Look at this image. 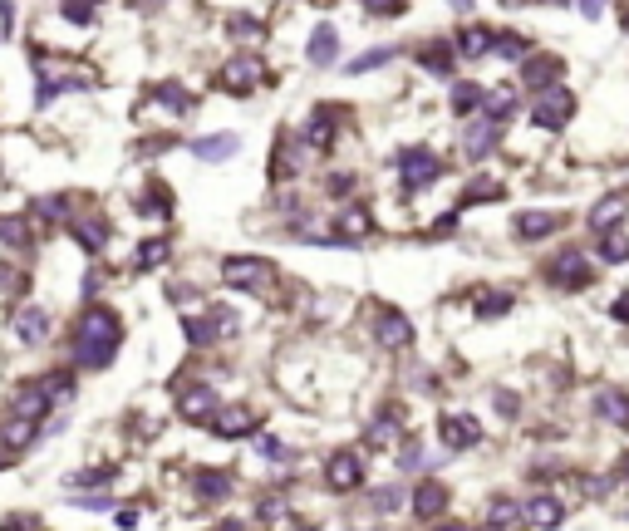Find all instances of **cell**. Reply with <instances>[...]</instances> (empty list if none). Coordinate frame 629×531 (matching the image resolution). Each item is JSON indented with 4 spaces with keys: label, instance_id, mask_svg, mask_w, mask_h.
<instances>
[{
    "label": "cell",
    "instance_id": "30",
    "mask_svg": "<svg viewBox=\"0 0 629 531\" xmlns=\"http://www.w3.org/2000/svg\"><path fill=\"white\" fill-rule=\"evenodd\" d=\"M231 497V477L217 468L192 472V502H227Z\"/></svg>",
    "mask_w": 629,
    "mask_h": 531
},
{
    "label": "cell",
    "instance_id": "15",
    "mask_svg": "<svg viewBox=\"0 0 629 531\" xmlns=\"http://www.w3.org/2000/svg\"><path fill=\"white\" fill-rule=\"evenodd\" d=\"M408 507H413V517H418V522H438V517L453 507V492H448V482L428 477V482H418V487H413Z\"/></svg>",
    "mask_w": 629,
    "mask_h": 531
},
{
    "label": "cell",
    "instance_id": "50",
    "mask_svg": "<svg viewBox=\"0 0 629 531\" xmlns=\"http://www.w3.org/2000/svg\"><path fill=\"white\" fill-rule=\"evenodd\" d=\"M610 315H615V320H625V325H629V291H625V295H615V305H610Z\"/></svg>",
    "mask_w": 629,
    "mask_h": 531
},
{
    "label": "cell",
    "instance_id": "3",
    "mask_svg": "<svg viewBox=\"0 0 629 531\" xmlns=\"http://www.w3.org/2000/svg\"><path fill=\"white\" fill-rule=\"evenodd\" d=\"M236 330H241V320H236V310H227V305H212L207 315H182V335H187V345H197V350L222 345Z\"/></svg>",
    "mask_w": 629,
    "mask_h": 531
},
{
    "label": "cell",
    "instance_id": "11",
    "mask_svg": "<svg viewBox=\"0 0 629 531\" xmlns=\"http://www.w3.org/2000/svg\"><path fill=\"white\" fill-rule=\"evenodd\" d=\"M438 443H443L448 453L477 448V443H482V418H472V413H443V418H438Z\"/></svg>",
    "mask_w": 629,
    "mask_h": 531
},
{
    "label": "cell",
    "instance_id": "5",
    "mask_svg": "<svg viewBox=\"0 0 629 531\" xmlns=\"http://www.w3.org/2000/svg\"><path fill=\"white\" fill-rule=\"evenodd\" d=\"M399 177L408 192H428V187L443 177V158H438L428 143H413V148L399 153Z\"/></svg>",
    "mask_w": 629,
    "mask_h": 531
},
{
    "label": "cell",
    "instance_id": "21",
    "mask_svg": "<svg viewBox=\"0 0 629 531\" xmlns=\"http://www.w3.org/2000/svg\"><path fill=\"white\" fill-rule=\"evenodd\" d=\"M497 138H502V128H497V123L472 118V123H467V133H462V158H467V163H482V158L497 148Z\"/></svg>",
    "mask_w": 629,
    "mask_h": 531
},
{
    "label": "cell",
    "instance_id": "41",
    "mask_svg": "<svg viewBox=\"0 0 629 531\" xmlns=\"http://www.w3.org/2000/svg\"><path fill=\"white\" fill-rule=\"evenodd\" d=\"M227 35L231 40H261V20H256V15H231Z\"/></svg>",
    "mask_w": 629,
    "mask_h": 531
},
{
    "label": "cell",
    "instance_id": "17",
    "mask_svg": "<svg viewBox=\"0 0 629 531\" xmlns=\"http://www.w3.org/2000/svg\"><path fill=\"white\" fill-rule=\"evenodd\" d=\"M187 153H192L197 163H231V158L241 153V133H231V128H222V133H202V138L187 143Z\"/></svg>",
    "mask_w": 629,
    "mask_h": 531
},
{
    "label": "cell",
    "instance_id": "8",
    "mask_svg": "<svg viewBox=\"0 0 629 531\" xmlns=\"http://www.w3.org/2000/svg\"><path fill=\"white\" fill-rule=\"evenodd\" d=\"M561 79H566V59L561 55H526L521 59V84L541 99V94H551V89H561Z\"/></svg>",
    "mask_w": 629,
    "mask_h": 531
},
{
    "label": "cell",
    "instance_id": "27",
    "mask_svg": "<svg viewBox=\"0 0 629 531\" xmlns=\"http://www.w3.org/2000/svg\"><path fill=\"white\" fill-rule=\"evenodd\" d=\"M492 45H497V25H462L453 50L462 59H482V55H492Z\"/></svg>",
    "mask_w": 629,
    "mask_h": 531
},
{
    "label": "cell",
    "instance_id": "26",
    "mask_svg": "<svg viewBox=\"0 0 629 531\" xmlns=\"http://www.w3.org/2000/svg\"><path fill=\"white\" fill-rule=\"evenodd\" d=\"M305 55H310V64H315V69H330V64L340 59V30H335V25H315V30H310V45H305Z\"/></svg>",
    "mask_w": 629,
    "mask_h": 531
},
{
    "label": "cell",
    "instance_id": "42",
    "mask_svg": "<svg viewBox=\"0 0 629 531\" xmlns=\"http://www.w3.org/2000/svg\"><path fill=\"white\" fill-rule=\"evenodd\" d=\"M59 20H69L74 30H89V25L99 20V10H94V5H59Z\"/></svg>",
    "mask_w": 629,
    "mask_h": 531
},
{
    "label": "cell",
    "instance_id": "38",
    "mask_svg": "<svg viewBox=\"0 0 629 531\" xmlns=\"http://www.w3.org/2000/svg\"><path fill=\"white\" fill-rule=\"evenodd\" d=\"M0 246L30 251V222H25V217H0Z\"/></svg>",
    "mask_w": 629,
    "mask_h": 531
},
{
    "label": "cell",
    "instance_id": "43",
    "mask_svg": "<svg viewBox=\"0 0 629 531\" xmlns=\"http://www.w3.org/2000/svg\"><path fill=\"white\" fill-rule=\"evenodd\" d=\"M369 502H374V512H379V517H389V512H399V507H403V492H399V487H374V497H369Z\"/></svg>",
    "mask_w": 629,
    "mask_h": 531
},
{
    "label": "cell",
    "instance_id": "33",
    "mask_svg": "<svg viewBox=\"0 0 629 531\" xmlns=\"http://www.w3.org/2000/svg\"><path fill=\"white\" fill-rule=\"evenodd\" d=\"M521 522V507H516L507 492H497L492 502H487V531H516Z\"/></svg>",
    "mask_w": 629,
    "mask_h": 531
},
{
    "label": "cell",
    "instance_id": "31",
    "mask_svg": "<svg viewBox=\"0 0 629 531\" xmlns=\"http://www.w3.org/2000/svg\"><path fill=\"white\" fill-rule=\"evenodd\" d=\"M482 99H487V89L472 84V79H458V84L448 89V109H453L458 118H472L477 109H482Z\"/></svg>",
    "mask_w": 629,
    "mask_h": 531
},
{
    "label": "cell",
    "instance_id": "44",
    "mask_svg": "<svg viewBox=\"0 0 629 531\" xmlns=\"http://www.w3.org/2000/svg\"><path fill=\"white\" fill-rule=\"evenodd\" d=\"M349 192H354V173H330V177H325V197L344 202Z\"/></svg>",
    "mask_w": 629,
    "mask_h": 531
},
{
    "label": "cell",
    "instance_id": "19",
    "mask_svg": "<svg viewBox=\"0 0 629 531\" xmlns=\"http://www.w3.org/2000/svg\"><path fill=\"white\" fill-rule=\"evenodd\" d=\"M590 232L595 236H605V232H625V222H629V192H610V197H600L595 207H590Z\"/></svg>",
    "mask_w": 629,
    "mask_h": 531
},
{
    "label": "cell",
    "instance_id": "10",
    "mask_svg": "<svg viewBox=\"0 0 629 531\" xmlns=\"http://www.w3.org/2000/svg\"><path fill=\"white\" fill-rule=\"evenodd\" d=\"M575 118V94L571 89H551L531 104V128H546V133H561Z\"/></svg>",
    "mask_w": 629,
    "mask_h": 531
},
{
    "label": "cell",
    "instance_id": "39",
    "mask_svg": "<svg viewBox=\"0 0 629 531\" xmlns=\"http://www.w3.org/2000/svg\"><path fill=\"white\" fill-rule=\"evenodd\" d=\"M492 55L512 59V64H521V59L531 55V45L521 40V35H512V30H497V45H492Z\"/></svg>",
    "mask_w": 629,
    "mask_h": 531
},
{
    "label": "cell",
    "instance_id": "51",
    "mask_svg": "<svg viewBox=\"0 0 629 531\" xmlns=\"http://www.w3.org/2000/svg\"><path fill=\"white\" fill-rule=\"evenodd\" d=\"M212 531H246V522H222V527H212Z\"/></svg>",
    "mask_w": 629,
    "mask_h": 531
},
{
    "label": "cell",
    "instance_id": "18",
    "mask_svg": "<svg viewBox=\"0 0 629 531\" xmlns=\"http://www.w3.org/2000/svg\"><path fill=\"white\" fill-rule=\"evenodd\" d=\"M55 409V399L45 394V384L35 379V384H20L15 389V399H10V418H20V423H35L40 428V418H50Z\"/></svg>",
    "mask_w": 629,
    "mask_h": 531
},
{
    "label": "cell",
    "instance_id": "28",
    "mask_svg": "<svg viewBox=\"0 0 629 531\" xmlns=\"http://www.w3.org/2000/svg\"><path fill=\"white\" fill-rule=\"evenodd\" d=\"M590 409H595V418H600V423L629 428V389H600Z\"/></svg>",
    "mask_w": 629,
    "mask_h": 531
},
{
    "label": "cell",
    "instance_id": "49",
    "mask_svg": "<svg viewBox=\"0 0 629 531\" xmlns=\"http://www.w3.org/2000/svg\"><path fill=\"white\" fill-rule=\"evenodd\" d=\"M5 531H40V522H35V517H10Z\"/></svg>",
    "mask_w": 629,
    "mask_h": 531
},
{
    "label": "cell",
    "instance_id": "40",
    "mask_svg": "<svg viewBox=\"0 0 629 531\" xmlns=\"http://www.w3.org/2000/svg\"><path fill=\"white\" fill-rule=\"evenodd\" d=\"M512 310V291H482V300H477V315L482 320H497V315H507Z\"/></svg>",
    "mask_w": 629,
    "mask_h": 531
},
{
    "label": "cell",
    "instance_id": "24",
    "mask_svg": "<svg viewBox=\"0 0 629 531\" xmlns=\"http://www.w3.org/2000/svg\"><path fill=\"white\" fill-rule=\"evenodd\" d=\"M453 59H458V50H453V35H438V40H423L418 45V64L428 69V74H453Z\"/></svg>",
    "mask_w": 629,
    "mask_h": 531
},
{
    "label": "cell",
    "instance_id": "34",
    "mask_svg": "<svg viewBox=\"0 0 629 531\" xmlns=\"http://www.w3.org/2000/svg\"><path fill=\"white\" fill-rule=\"evenodd\" d=\"M35 433H40L35 423H20V418H5V423H0V448H5V453H25V448L35 443Z\"/></svg>",
    "mask_w": 629,
    "mask_h": 531
},
{
    "label": "cell",
    "instance_id": "2",
    "mask_svg": "<svg viewBox=\"0 0 629 531\" xmlns=\"http://www.w3.org/2000/svg\"><path fill=\"white\" fill-rule=\"evenodd\" d=\"M541 276H546L556 291H585V286L595 281V266L585 261L580 246H561V251H551V256L541 261Z\"/></svg>",
    "mask_w": 629,
    "mask_h": 531
},
{
    "label": "cell",
    "instance_id": "52",
    "mask_svg": "<svg viewBox=\"0 0 629 531\" xmlns=\"http://www.w3.org/2000/svg\"><path fill=\"white\" fill-rule=\"evenodd\" d=\"M433 531H472V527H462V522H453V527H448V522H438Z\"/></svg>",
    "mask_w": 629,
    "mask_h": 531
},
{
    "label": "cell",
    "instance_id": "14",
    "mask_svg": "<svg viewBox=\"0 0 629 531\" xmlns=\"http://www.w3.org/2000/svg\"><path fill=\"white\" fill-rule=\"evenodd\" d=\"M364 453L359 448H340V453H330V463H325V482L335 487V492H354V487H364Z\"/></svg>",
    "mask_w": 629,
    "mask_h": 531
},
{
    "label": "cell",
    "instance_id": "29",
    "mask_svg": "<svg viewBox=\"0 0 629 531\" xmlns=\"http://www.w3.org/2000/svg\"><path fill=\"white\" fill-rule=\"evenodd\" d=\"M69 232H74V241H79L89 256H99V251L109 246V222H104V217H69Z\"/></svg>",
    "mask_w": 629,
    "mask_h": 531
},
{
    "label": "cell",
    "instance_id": "9",
    "mask_svg": "<svg viewBox=\"0 0 629 531\" xmlns=\"http://www.w3.org/2000/svg\"><path fill=\"white\" fill-rule=\"evenodd\" d=\"M217 409H222L217 384L192 379V384H182V389H177V413H182L187 423H207V418H217Z\"/></svg>",
    "mask_w": 629,
    "mask_h": 531
},
{
    "label": "cell",
    "instance_id": "6",
    "mask_svg": "<svg viewBox=\"0 0 629 531\" xmlns=\"http://www.w3.org/2000/svg\"><path fill=\"white\" fill-rule=\"evenodd\" d=\"M271 281H276V261H266V256H227L222 261V286H231V291H261Z\"/></svg>",
    "mask_w": 629,
    "mask_h": 531
},
{
    "label": "cell",
    "instance_id": "45",
    "mask_svg": "<svg viewBox=\"0 0 629 531\" xmlns=\"http://www.w3.org/2000/svg\"><path fill=\"white\" fill-rule=\"evenodd\" d=\"M399 468L403 472H418V468H428V458H423V443L413 438V443H403V458H399Z\"/></svg>",
    "mask_w": 629,
    "mask_h": 531
},
{
    "label": "cell",
    "instance_id": "12",
    "mask_svg": "<svg viewBox=\"0 0 629 531\" xmlns=\"http://www.w3.org/2000/svg\"><path fill=\"white\" fill-rule=\"evenodd\" d=\"M335 138H340V114H335L330 104H320L315 114L305 118V128L295 133V143H305L310 153H330V148H335Z\"/></svg>",
    "mask_w": 629,
    "mask_h": 531
},
{
    "label": "cell",
    "instance_id": "1",
    "mask_svg": "<svg viewBox=\"0 0 629 531\" xmlns=\"http://www.w3.org/2000/svg\"><path fill=\"white\" fill-rule=\"evenodd\" d=\"M118 345H123V320L109 305H84V315L69 330V354L79 369H109Z\"/></svg>",
    "mask_w": 629,
    "mask_h": 531
},
{
    "label": "cell",
    "instance_id": "46",
    "mask_svg": "<svg viewBox=\"0 0 629 531\" xmlns=\"http://www.w3.org/2000/svg\"><path fill=\"white\" fill-rule=\"evenodd\" d=\"M256 453H266V463H286V443L276 438H256Z\"/></svg>",
    "mask_w": 629,
    "mask_h": 531
},
{
    "label": "cell",
    "instance_id": "25",
    "mask_svg": "<svg viewBox=\"0 0 629 531\" xmlns=\"http://www.w3.org/2000/svg\"><path fill=\"white\" fill-rule=\"evenodd\" d=\"M399 433H403V409L399 404H384V409L369 418V428H364V438H369L374 448H389Z\"/></svg>",
    "mask_w": 629,
    "mask_h": 531
},
{
    "label": "cell",
    "instance_id": "4",
    "mask_svg": "<svg viewBox=\"0 0 629 531\" xmlns=\"http://www.w3.org/2000/svg\"><path fill=\"white\" fill-rule=\"evenodd\" d=\"M369 335H374L379 350H408L418 340L413 320L403 315L399 305H369Z\"/></svg>",
    "mask_w": 629,
    "mask_h": 531
},
{
    "label": "cell",
    "instance_id": "16",
    "mask_svg": "<svg viewBox=\"0 0 629 531\" xmlns=\"http://www.w3.org/2000/svg\"><path fill=\"white\" fill-rule=\"evenodd\" d=\"M521 522H531L536 531H556L566 522V497H556V492L526 497V502H521Z\"/></svg>",
    "mask_w": 629,
    "mask_h": 531
},
{
    "label": "cell",
    "instance_id": "36",
    "mask_svg": "<svg viewBox=\"0 0 629 531\" xmlns=\"http://www.w3.org/2000/svg\"><path fill=\"white\" fill-rule=\"evenodd\" d=\"M403 50L399 45H379V50H364V55L354 59V64H344V74H369V69H384L389 59H399Z\"/></svg>",
    "mask_w": 629,
    "mask_h": 531
},
{
    "label": "cell",
    "instance_id": "35",
    "mask_svg": "<svg viewBox=\"0 0 629 531\" xmlns=\"http://www.w3.org/2000/svg\"><path fill=\"white\" fill-rule=\"evenodd\" d=\"M507 197V182L497 177H472V187L462 192V207H477V202H502Z\"/></svg>",
    "mask_w": 629,
    "mask_h": 531
},
{
    "label": "cell",
    "instance_id": "13",
    "mask_svg": "<svg viewBox=\"0 0 629 531\" xmlns=\"http://www.w3.org/2000/svg\"><path fill=\"white\" fill-rule=\"evenodd\" d=\"M256 84H261V59L256 55H231L227 64L217 69V89H222V94H236V99H241V94H251Z\"/></svg>",
    "mask_w": 629,
    "mask_h": 531
},
{
    "label": "cell",
    "instance_id": "32",
    "mask_svg": "<svg viewBox=\"0 0 629 531\" xmlns=\"http://www.w3.org/2000/svg\"><path fill=\"white\" fill-rule=\"evenodd\" d=\"M168 256H172L168 236H148V241H138V246H133V271H158Z\"/></svg>",
    "mask_w": 629,
    "mask_h": 531
},
{
    "label": "cell",
    "instance_id": "37",
    "mask_svg": "<svg viewBox=\"0 0 629 531\" xmlns=\"http://www.w3.org/2000/svg\"><path fill=\"white\" fill-rule=\"evenodd\" d=\"M595 251H600V261H605V266H629V236L625 232H605Z\"/></svg>",
    "mask_w": 629,
    "mask_h": 531
},
{
    "label": "cell",
    "instance_id": "20",
    "mask_svg": "<svg viewBox=\"0 0 629 531\" xmlns=\"http://www.w3.org/2000/svg\"><path fill=\"white\" fill-rule=\"evenodd\" d=\"M15 340L25 345V350H35V345H45L50 340V310L45 305H25V310H15Z\"/></svg>",
    "mask_w": 629,
    "mask_h": 531
},
{
    "label": "cell",
    "instance_id": "48",
    "mask_svg": "<svg viewBox=\"0 0 629 531\" xmlns=\"http://www.w3.org/2000/svg\"><path fill=\"white\" fill-rule=\"evenodd\" d=\"M492 404H497V409L507 413V418H512V413L521 409V399H516V394H507V389H497V394H492Z\"/></svg>",
    "mask_w": 629,
    "mask_h": 531
},
{
    "label": "cell",
    "instance_id": "22",
    "mask_svg": "<svg viewBox=\"0 0 629 531\" xmlns=\"http://www.w3.org/2000/svg\"><path fill=\"white\" fill-rule=\"evenodd\" d=\"M261 428V418L246 409V404H231V409H217V418H212V433L217 438H246V433H256Z\"/></svg>",
    "mask_w": 629,
    "mask_h": 531
},
{
    "label": "cell",
    "instance_id": "7",
    "mask_svg": "<svg viewBox=\"0 0 629 531\" xmlns=\"http://www.w3.org/2000/svg\"><path fill=\"white\" fill-rule=\"evenodd\" d=\"M571 212H556V207H531V212H516L512 236L516 241H546V236L566 232Z\"/></svg>",
    "mask_w": 629,
    "mask_h": 531
},
{
    "label": "cell",
    "instance_id": "47",
    "mask_svg": "<svg viewBox=\"0 0 629 531\" xmlns=\"http://www.w3.org/2000/svg\"><path fill=\"white\" fill-rule=\"evenodd\" d=\"M69 502L84 507V512H109V507H114V497H94V492H89V497H69Z\"/></svg>",
    "mask_w": 629,
    "mask_h": 531
},
{
    "label": "cell",
    "instance_id": "53",
    "mask_svg": "<svg viewBox=\"0 0 629 531\" xmlns=\"http://www.w3.org/2000/svg\"><path fill=\"white\" fill-rule=\"evenodd\" d=\"M625 30H629V10H625Z\"/></svg>",
    "mask_w": 629,
    "mask_h": 531
},
{
    "label": "cell",
    "instance_id": "23",
    "mask_svg": "<svg viewBox=\"0 0 629 531\" xmlns=\"http://www.w3.org/2000/svg\"><path fill=\"white\" fill-rule=\"evenodd\" d=\"M163 114H172V118H187L192 109H197V99H192V89L187 84H172V79H163V84H153V94H148Z\"/></svg>",
    "mask_w": 629,
    "mask_h": 531
}]
</instances>
